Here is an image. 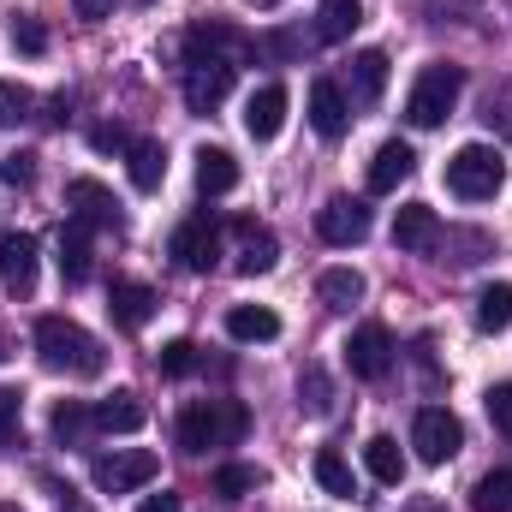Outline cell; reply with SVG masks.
Wrapping results in <instances>:
<instances>
[{"instance_id": "obj_33", "label": "cell", "mask_w": 512, "mask_h": 512, "mask_svg": "<svg viewBox=\"0 0 512 512\" xmlns=\"http://www.w3.org/2000/svg\"><path fill=\"white\" fill-rule=\"evenodd\" d=\"M30 114H36V96H30V84L6 78V84H0V126H24Z\"/></svg>"}, {"instance_id": "obj_26", "label": "cell", "mask_w": 512, "mask_h": 512, "mask_svg": "<svg viewBox=\"0 0 512 512\" xmlns=\"http://www.w3.org/2000/svg\"><path fill=\"white\" fill-rule=\"evenodd\" d=\"M316 298H322L328 310H352V304H364V274H358V268H322Z\"/></svg>"}, {"instance_id": "obj_42", "label": "cell", "mask_w": 512, "mask_h": 512, "mask_svg": "<svg viewBox=\"0 0 512 512\" xmlns=\"http://www.w3.org/2000/svg\"><path fill=\"white\" fill-rule=\"evenodd\" d=\"M137 512H179V495H167V489H161V495H149Z\"/></svg>"}, {"instance_id": "obj_22", "label": "cell", "mask_w": 512, "mask_h": 512, "mask_svg": "<svg viewBox=\"0 0 512 512\" xmlns=\"http://www.w3.org/2000/svg\"><path fill=\"white\" fill-rule=\"evenodd\" d=\"M239 185V161L227 149H197V191L203 197H227Z\"/></svg>"}, {"instance_id": "obj_18", "label": "cell", "mask_w": 512, "mask_h": 512, "mask_svg": "<svg viewBox=\"0 0 512 512\" xmlns=\"http://www.w3.org/2000/svg\"><path fill=\"white\" fill-rule=\"evenodd\" d=\"M233 233H239V274H245V280L268 274V268L280 262V245H274L268 227H256V221H233Z\"/></svg>"}, {"instance_id": "obj_15", "label": "cell", "mask_w": 512, "mask_h": 512, "mask_svg": "<svg viewBox=\"0 0 512 512\" xmlns=\"http://www.w3.org/2000/svg\"><path fill=\"white\" fill-rule=\"evenodd\" d=\"M286 126V84H262L251 90V102H245V131H251L256 143H274Z\"/></svg>"}, {"instance_id": "obj_36", "label": "cell", "mask_w": 512, "mask_h": 512, "mask_svg": "<svg viewBox=\"0 0 512 512\" xmlns=\"http://www.w3.org/2000/svg\"><path fill=\"white\" fill-rule=\"evenodd\" d=\"M483 405H489V423L512 441V382H495L489 393H483Z\"/></svg>"}, {"instance_id": "obj_40", "label": "cell", "mask_w": 512, "mask_h": 512, "mask_svg": "<svg viewBox=\"0 0 512 512\" xmlns=\"http://www.w3.org/2000/svg\"><path fill=\"white\" fill-rule=\"evenodd\" d=\"M90 143H96L102 155H126V149L137 143V137H131L126 126H96V131H90Z\"/></svg>"}, {"instance_id": "obj_37", "label": "cell", "mask_w": 512, "mask_h": 512, "mask_svg": "<svg viewBox=\"0 0 512 512\" xmlns=\"http://www.w3.org/2000/svg\"><path fill=\"white\" fill-rule=\"evenodd\" d=\"M18 417H24V393L18 387H0V447L18 435Z\"/></svg>"}, {"instance_id": "obj_8", "label": "cell", "mask_w": 512, "mask_h": 512, "mask_svg": "<svg viewBox=\"0 0 512 512\" xmlns=\"http://www.w3.org/2000/svg\"><path fill=\"white\" fill-rule=\"evenodd\" d=\"M155 471H161V459H155L149 447H126V453L96 459V489H102V495H131V489L155 483Z\"/></svg>"}, {"instance_id": "obj_25", "label": "cell", "mask_w": 512, "mask_h": 512, "mask_svg": "<svg viewBox=\"0 0 512 512\" xmlns=\"http://www.w3.org/2000/svg\"><path fill=\"white\" fill-rule=\"evenodd\" d=\"M90 233L96 227H84V221H66L60 227V274L78 286V280H90Z\"/></svg>"}, {"instance_id": "obj_16", "label": "cell", "mask_w": 512, "mask_h": 512, "mask_svg": "<svg viewBox=\"0 0 512 512\" xmlns=\"http://www.w3.org/2000/svg\"><path fill=\"white\" fill-rule=\"evenodd\" d=\"M411 173H417V155H411V143H399V137H387L382 149L370 155V191H376V197L399 191Z\"/></svg>"}, {"instance_id": "obj_45", "label": "cell", "mask_w": 512, "mask_h": 512, "mask_svg": "<svg viewBox=\"0 0 512 512\" xmlns=\"http://www.w3.org/2000/svg\"><path fill=\"white\" fill-rule=\"evenodd\" d=\"M0 512H18V507H0Z\"/></svg>"}, {"instance_id": "obj_1", "label": "cell", "mask_w": 512, "mask_h": 512, "mask_svg": "<svg viewBox=\"0 0 512 512\" xmlns=\"http://www.w3.org/2000/svg\"><path fill=\"white\" fill-rule=\"evenodd\" d=\"M36 352H42V364H48V370L78 376V382L102 376V364H108L102 340H96L90 328H78L72 316H42V322H36Z\"/></svg>"}, {"instance_id": "obj_23", "label": "cell", "mask_w": 512, "mask_h": 512, "mask_svg": "<svg viewBox=\"0 0 512 512\" xmlns=\"http://www.w3.org/2000/svg\"><path fill=\"white\" fill-rule=\"evenodd\" d=\"M48 429H54V441H60V447H84V441H90V429H96V405H84V399H60Z\"/></svg>"}, {"instance_id": "obj_41", "label": "cell", "mask_w": 512, "mask_h": 512, "mask_svg": "<svg viewBox=\"0 0 512 512\" xmlns=\"http://www.w3.org/2000/svg\"><path fill=\"white\" fill-rule=\"evenodd\" d=\"M108 12H114V0H78V18H90V24L108 18Z\"/></svg>"}, {"instance_id": "obj_34", "label": "cell", "mask_w": 512, "mask_h": 512, "mask_svg": "<svg viewBox=\"0 0 512 512\" xmlns=\"http://www.w3.org/2000/svg\"><path fill=\"white\" fill-rule=\"evenodd\" d=\"M316 483H322L328 495H352V465H346L334 447H322V453H316Z\"/></svg>"}, {"instance_id": "obj_31", "label": "cell", "mask_w": 512, "mask_h": 512, "mask_svg": "<svg viewBox=\"0 0 512 512\" xmlns=\"http://www.w3.org/2000/svg\"><path fill=\"white\" fill-rule=\"evenodd\" d=\"M298 405H304L310 417H328V411H334V387H328V376H322L316 364H304V376H298Z\"/></svg>"}, {"instance_id": "obj_30", "label": "cell", "mask_w": 512, "mask_h": 512, "mask_svg": "<svg viewBox=\"0 0 512 512\" xmlns=\"http://www.w3.org/2000/svg\"><path fill=\"white\" fill-rule=\"evenodd\" d=\"M471 507H477V512H512V465L489 471V477L471 489Z\"/></svg>"}, {"instance_id": "obj_21", "label": "cell", "mask_w": 512, "mask_h": 512, "mask_svg": "<svg viewBox=\"0 0 512 512\" xmlns=\"http://www.w3.org/2000/svg\"><path fill=\"white\" fill-rule=\"evenodd\" d=\"M143 423H149V411H143L137 393H108L96 405V429H108V435H137Z\"/></svg>"}, {"instance_id": "obj_2", "label": "cell", "mask_w": 512, "mask_h": 512, "mask_svg": "<svg viewBox=\"0 0 512 512\" xmlns=\"http://www.w3.org/2000/svg\"><path fill=\"white\" fill-rule=\"evenodd\" d=\"M251 429V411L239 399H197L179 411V447L185 453H209V447H239Z\"/></svg>"}, {"instance_id": "obj_5", "label": "cell", "mask_w": 512, "mask_h": 512, "mask_svg": "<svg viewBox=\"0 0 512 512\" xmlns=\"http://www.w3.org/2000/svg\"><path fill=\"white\" fill-rule=\"evenodd\" d=\"M233 78H239V60L185 48V108H191V114H215V108L233 96Z\"/></svg>"}, {"instance_id": "obj_29", "label": "cell", "mask_w": 512, "mask_h": 512, "mask_svg": "<svg viewBox=\"0 0 512 512\" xmlns=\"http://www.w3.org/2000/svg\"><path fill=\"white\" fill-rule=\"evenodd\" d=\"M477 328H483V334L512 328V280H489V286L477 292Z\"/></svg>"}, {"instance_id": "obj_13", "label": "cell", "mask_w": 512, "mask_h": 512, "mask_svg": "<svg viewBox=\"0 0 512 512\" xmlns=\"http://www.w3.org/2000/svg\"><path fill=\"white\" fill-rule=\"evenodd\" d=\"M393 245H399V251H435V245H441V215H435L429 203H405V209L393 215Z\"/></svg>"}, {"instance_id": "obj_4", "label": "cell", "mask_w": 512, "mask_h": 512, "mask_svg": "<svg viewBox=\"0 0 512 512\" xmlns=\"http://www.w3.org/2000/svg\"><path fill=\"white\" fill-rule=\"evenodd\" d=\"M501 185H507V161H501V149H489V143H465V149H453V161H447V191H453V197H465V203H489Z\"/></svg>"}, {"instance_id": "obj_20", "label": "cell", "mask_w": 512, "mask_h": 512, "mask_svg": "<svg viewBox=\"0 0 512 512\" xmlns=\"http://www.w3.org/2000/svg\"><path fill=\"white\" fill-rule=\"evenodd\" d=\"M126 173H131V185L149 197V191H161V179H167V149L155 143V137H137L126 149Z\"/></svg>"}, {"instance_id": "obj_44", "label": "cell", "mask_w": 512, "mask_h": 512, "mask_svg": "<svg viewBox=\"0 0 512 512\" xmlns=\"http://www.w3.org/2000/svg\"><path fill=\"white\" fill-rule=\"evenodd\" d=\"M251 6H280V0H251Z\"/></svg>"}, {"instance_id": "obj_10", "label": "cell", "mask_w": 512, "mask_h": 512, "mask_svg": "<svg viewBox=\"0 0 512 512\" xmlns=\"http://www.w3.org/2000/svg\"><path fill=\"white\" fill-rule=\"evenodd\" d=\"M346 364H352L358 382H382L387 370H393V334H387L382 322H364V328L346 340Z\"/></svg>"}, {"instance_id": "obj_32", "label": "cell", "mask_w": 512, "mask_h": 512, "mask_svg": "<svg viewBox=\"0 0 512 512\" xmlns=\"http://www.w3.org/2000/svg\"><path fill=\"white\" fill-rule=\"evenodd\" d=\"M256 489H262V471H256V465H221V471H215V495H221V501H245Z\"/></svg>"}, {"instance_id": "obj_9", "label": "cell", "mask_w": 512, "mask_h": 512, "mask_svg": "<svg viewBox=\"0 0 512 512\" xmlns=\"http://www.w3.org/2000/svg\"><path fill=\"white\" fill-rule=\"evenodd\" d=\"M316 233H322L328 245L352 251V245H364V239H370V209H364V203H352V197H328V203L316 209Z\"/></svg>"}, {"instance_id": "obj_19", "label": "cell", "mask_w": 512, "mask_h": 512, "mask_svg": "<svg viewBox=\"0 0 512 512\" xmlns=\"http://www.w3.org/2000/svg\"><path fill=\"white\" fill-rule=\"evenodd\" d=\"M227 334H233L239 346H268V340L280 334V316H274L268 304H233V310H227Z\"/></svg>"}, {"instance_id": "obj_38", "label": "cell", "mask_w": 512, "mask_h": 512, "mask_svg": "<svg viewBox=\"0 0 512 512\" xmlns=\"http://www.w3.org/2000/svg\"><path fill=\"white\" fill-rule=\"evenodd\" d=\"M12 48H24V54H42V48H48V30H42L36 18H12Z\"/></svg>"}, {"instance_id": "obj_6", "label": "cell", "mask_w": 512, "mask_h": 512, "mask_svg": "<svg viewBox=\"0 0 512 512\" xmlns=\"http://www.w3.org/2000/svg\"><path fill=\"white\" fill-rule=\"evenodd\" d=\"M411 447H417L423 465H447V459L465 447V429H459V417H453L447 405H423L417 423H411Z\"/></svg>"}, {"instance_id": "obj_46", "label": "cell", "mask_w": 512, "mask_h": 512, "mask_svg": "<svg viewBox=\"0 0 512 512\" xmlns=\"http://www.w3.org/2000/svg\"><path fill=\"white\" fill-rule=\"evenodd\" d=\"M66 512H78V507H66Z\"/></svg>"}, {"instance_id": "obj_28", "label": "cell", "mask_w": 512, "mask_h": 512, "mask_svg": "<svg viewBox=\"0 0 512 512\" xmlns=\"http://www.w3.org/2000/svg\"><path fill=\"white\" fill-rule=\"evenodd\" d=\"M364 471H370L376 483H387V489L405 477V453H399L393 435H370V441H364Z\"/></svg>"}, {"instance_id": "obj_14", "label": "cell", "mask_w": 512, "mask_h": 512, "mask_svg": "<svg viewBox=\"0 0 512 512\" xmlns=\"http://www.w3.org/2000/svg\"><path fill=\"white\" fill-rule=\"evenodd\" d=\"M0 280L18 298L36 286V239L30 233H0Z\"/></svg>"}, {"instance_id": "obj_24", "label": "cell", "mask_w": 512, "mask_h": 512, "mask_svg": "<svg viewBox=\"0 0 512 512\" xmlns=\"http://www.w3.org/2000/svg\"><path fill=\"white\" fill-rule=\"evenodd\" d=\"M346 84H352V102H364V108L382 102V90H387V54L382 48H364V54L352 60V78H346Z\"/></svg>"}, {"instance_id": "obj_12", "label": "cell", "mask_w": 512, "mask_h": 512, "mask_svg": "<svg viewBox=\"0 0 512 512\" xmlns=\"http://www.w3.org/2000/svg\"><path fill=\"white\" fill-rule=\"evenodd\" d=\"M66 203L78 209L72 221L102 227V233H120V203H114V191H108L102 179H72V185H66Z\"/></svg>"}, {"instance_id": "obj_27", "label": "cell", "mask_w": 512, "mask_h": 512, "mask_svg": "<svg viewBox=\"0 0 512 512\" xmlns=\"http://www.w3.org/2000/svg\"><path fill=\"white\" fill-rule=\"evenodd\" d=\"M358 24H364V6H358V0H322V12H316V42H346Z\"/></svg>"}, {"instance_id": "obj_43", "label": "cell", "mask_w": 512, "mask_h": 512, "mask_svg": "<svg viewBox=\"0 0 512 512\" xmlns=\"http://www.w3.org/2000/svg\"><path fill=\"white\" fill-rule=\"evenodd\" d=\"M405 512H441V501H435V495H411V501H405Z\"/></svg>"}, {"instance_id": "obj_3", "label": "cell", "mask_w": 512, "mask_h": 512, "mask_svg": "<svg viewBox=\"0 0 512 512\" xmlns=\"http://www.w3.org/2000/svg\"><path fill=\"white\" fill-rule=\"evenodd\" d=\"M459 96H465V72L447 66V60H435V66L417 72V84H411V96H405V120L417 131L447 126V114L459 108Z\"/></svg>"}, {"instance_id": "obj_17", "label": "cell", "mask_w": 512, "mask_h": 512, "mask_svg": "<svg viewBox=\"0 0 512 512\" xmlns=\"http://www.w3.org/2000/svg\"><path fill=\"white\" fill-rule=\"evenodd\" d=\"M108 316H114L126 334H137V328L155 316V292H149L143 280H114V286H108Z\"/></svg>"}, {"instance_id": "obj_39", "label": "cell", "mask_w": 512, "mask_h": 512, "mask_svg": "<svg viewBox=\"0 0 512 512\" xmlns=\"http://www.w3.org/2000/svg\"><path fill=\"white\" fill-rule=\"evenodd\" d=\"M0 179H6V185H30V179H36V155H30V149H12V155L0 161Z\"/></svg>"}, {"instance_id": "obj_11", "label": "cell", "mask_w": 512, "mask_h": 512, "mask_svg": "<svg viewBox=\"0 0 512 512\" xmlns=\"http://www.w3.org/2000/svg\"><path fill=\"white\" fill-rule=\"evenodd\" d=\"M310 126H316L322 143H340L346 126H352V102H346V90L334 78H316L310 84Z\"/></svg>"}, {"instance_id": "obj_7", "label": "cell", "mask_w": 512, "mask_h": 512, "mask_svg": "<svg viewBox=\"0 0 512 512\" xmlns=\"http://www.w3.org/2000/svg\"><path fill=\"white\" fill-rule=\"evenodd\" d=\"M173 262L185 268V274H209L215 262H221V227L209 221V215H191V221H179L173 227Z\"/></svg>"}, {"instance_id": "obj_35", "label": "cell", "mask_w": 512, "mask_h": 512, "mask_svg": "<svg viewBox=\"0 0 512 512\" xmlns=\"http://www.w3.org/2000/svg\"><path fill=\"white\" fill-rule=\"evenodd\" d=\"M155 364H161V376H173V382H185V376H191V370H197L203 358H197V346H191V340H167Z\"/></svg>"}]
</instances>
